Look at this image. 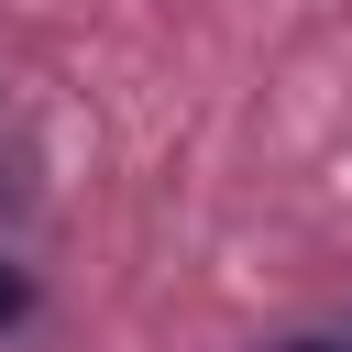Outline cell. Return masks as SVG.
<instances>
[{
    "mask_svg": "<svg viewBox=\"0 0 352 352\" xmlns=\"http://www.w3.org/2000/svg\"><path fill=\"white\" fill-rule=\"evenodd\" d=\"M22 319H33V275H22V264H0V330H22Z\"/></svg>",
    "mask_w": 352,
    "mask_h": 352,
    "instance_id": "6da1fadb",
    "label": "cell"
},
{
    "mask_svg": "<svg viewBox=\"0 0 352 352\" xmlns=\"http://www.w3.org/2000/svg\"><path fill=\"white\" fill-rule=\"evenodd\" d=\"M286 352H352V341H286Z\"/></svg>",
    "mask_w": 352,
    "mask_h": 352,
    "instance_id": "7a4b0ae2",
    "label": "cell"
}]
</instances>
